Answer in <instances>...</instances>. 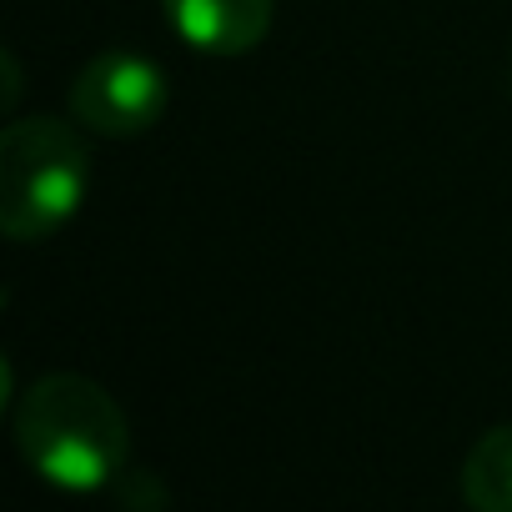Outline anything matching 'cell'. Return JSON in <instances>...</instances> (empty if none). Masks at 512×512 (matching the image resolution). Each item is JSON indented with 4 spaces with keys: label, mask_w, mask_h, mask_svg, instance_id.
Returning a JSON list of instances; mask_svg holds the SVG:
<instances>
[{
    "label": "cell",
    "mask_w": 512,
    "mask_h": 512,
    "mask_svg": "<svg viewBox=\"0 0 512 512\" xmlns=\"http://www.w3.org/2000/svg\"><path fill=\"white\" fill-rule=\"evenodd\" d=\"M171 31L206 56H241L272 31L277 0H161Z\"/></svg>",
    "instance_id": "277c9868"
},
{
    "label": "cell",
    "mask_w": 512,
    "mask_h": 512,
    "mask_svg": "<svg viewBox=\"0 0 512 512\" xmlns=\"http://www.w3.org/2000/svg\"><path fill=\"white\" fill-rule=\"evenodd\" d=\"M11 427L26 467L66 492H96L126 467V412L91 377H41L21 397Z\"/></svg>",
    "instance_id": "6da1fadb"
},
{
    "label": "cell",
    "mask_w": 512,
    "mask_h": 512,
    "mask_svg": "<svg viewBox=\"0 0 512 512\" xmlns=\"http://www.w3.org/2000/svg\"><path fill=\"white\" fill-rule=\"evenodd\" d=\"M71 116L96 136H141L166 111V76L131 51H106L86 61L66 91Z\"/></svg>",
    "instance_id": "3957f363"
},
{
    "label": "cell",
    "mask_w": 512,
    "mask_h": 512,
    "mask_svg": "<svg viewBox=\"0 0 512 512\" xmlns=\"http://www.w3.org/2000/svg\"><path fill=\"white\" fill-rule=\"evenodd\" d=\"M462 497L477 512H512V422L472 442L462 462Z\"/></svg>",
    "instance_id": "5b68a950"
},
{
    "label": "cell",
    "mask_w": 512,
    "mask_h": 512,
    "mask_svg": "<svg viewBox=\"0 0 512 512\" xmlns=\"http://www.w3.org/2000/svg\"><path fill=\"white\" fill-rule=\"evenodd\" d=\"M91 156L71 121L26 116L0 136V231L11 241L56 236L86 201Z\"/></svg>",
    "instance_id": "7a4b0ae2"
}]
</instances>
